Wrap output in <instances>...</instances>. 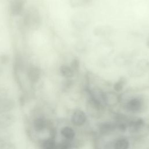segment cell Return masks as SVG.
I'll return each mask as SVG.
<instances>
[{
    "label": "cell",
    "instance_id": "1",
    "mask_svg": "<svg viewBox=\"0 0 149 149\" xmlns=\"http://www.w3.org/2000/svg\"><path fill=\"white\" fill-rule=\"evenodd\" d=\"M23 24L29 29H36L41 24V16L36 8H30L24 13Z\"/></svg>",
    "mask_w": 149,
    "mask_h": 149
},
{
    "label": "cell",
    "instance_id": "2",
    "mask_svg": "<svg viewBox=\"0 0 149 149\" xmlns=\"http://www.w3.org/2000/svg\"><path fill=\"white\" fill-rule=\"evenodd\" d=\"M148 71L149 61L146 58H141L129 68L128 73L132 77H140L147 74Z\"/></svg>",
    "mask_w": 149,
    "mask_h": 149
},
{
    "label": "cell",
    "instance_id": "3",
    "mask_svg": "<svg viewBox=\"0 0 149 149\" xmlns=\"http://www.w3.org/2000/svg\"><path fill=\"white\" fill-rule=\"evenodd\" d=\"M71 22L74 29L81 30L88 26L90 23V18L86 13L78 12L73 16Z\"/></svg>",
    "mask_w": 149,
    "mask_h": 149
},
{
    "label": "cell",
    "instance_id": "4",
    "mask_svg": "<svg viewBox=\"0 0 149 149\" xmlns=\"http://www.w3.org/2000/svg\"><path fill=\"white\" fill-rule=\"evenodd\" d=\"M93 34L95 36L102 38H107L109 37L113 32V28L109 25H98L93 29Z\"/></svg>",
    "mask_w": 149,
    "mask_h": 149
},
{
    "label": "cell",
    "instance_id": "5",
    "mask_svg": "<svg viewBox=\"0 0 149 149\" xmlns=\"http://www.w3.org/2000/svg\"><path fill=\"white\" fill-rule=\"evenodd\" d=\"M41 76V70L37 66L31 65L27 69V76L29 80L32 83H37Z\"/></svg>",
    "mask_w": 149,
    "mask_h": 149
},
{
    "label": "cell",
    "instance_id": "6",
    "mask_svg": "<svg viewBox=\"0 0 149 149\" xmlns=\"http://www.w3.org/2000/svg\"><path fill=\"white\" fill-rule=\"evenodd\" d=\"M16 121V116L12 113L0 114V130L12 126Z\"/></svg>",
    "mask_w": 149,
    "mask_h": 149
},
{
    "label": "cell",
    "instance_id": "7",
    "mask_svg": "<svg viewBox=\"0 0 149 149\" xmlns=\"http://www.w3.org/2000/svg\"><path fill=\"white\" fill-rule=\"evenodd\" d=\"M15 101L8 97L0 98V114L9 113L15 107Z\"/></svg>",
    "mask_w": 149,
    "mask_h": 149
},
{
    "label": "cell",
    "instance_id": "8",
    "mask_svg": "<svg viewBox=\"0 0 149 149\" xmlns=\"http://www.w3.org/2000/svg\"><path fill=\"white\" fill-rule=\"evenodd\" d=\"M24 0H12L10 3V13L15 16L21 15L24 11Z\"/></svg>",
    "mask_w": 149,
    "mask_h": 149
},
{
    "label": "cell",
    "instance_id": "9",
    "mask_svg": "<svg viewBox=\"0 0 149 149\" xmlns=\"http://www.w3.org/2000/svg\"><path fill=\"white\" fill-rule=\"evenodd\" d=\"M86 120L84 112L81 110H76L74 112L72 117V122L75 126H81Z\"/></svg>",
    "mask_w": 149,
    "mask_h": 149
},
{
    "label": "cell",
    "instance_id": "10",
    "mask_svg": "<svg viewBox=\"0 0 149 149\" xmlns=\"http://www.w3.org/2000/svg\"><path fill=\"white\" fill-rule=\"evenodd\" d=\"M142 106V101L140 98L134 97L127 101L126 105L127 109L132 112L139 111Z\"/></svg>",
    "mask_w": 149,
    "mask_h": 149
},
{
    "label": "cell",
    "instance_id": "11",
    "mask_svg": "<svg viewBox=\"0 0 149 149\" xmlns=\"http://www.w3.org/2000/svg\"><path fill=\"white\" fill-rule=\"evenodd\" d=\"M102 99L108 104H113L119 101V95L116 92L109 91L103 93Z\"/></svg>",
    "mask_w": 149,
    "mask_h": 149
},
{
    "label": "cell",
    "instance_id": "12",
    "mask_svg": "<svg viewBox=\"0 0 149 149\" xmlns=\"http://www.w3.org/2000/svg\"><path fill=\"white\" fill-rule=\"evenodd\" d=\"M59 70L61 76L65 79H72L76 74L70 66L66 64L61 65Z\"/></svg>",
    "mask_w": 149,
    "mask_h": 149
},
{
    "label": "cell",
    "instance_id": "13",
    "mask_svg": "<svg viewBox=\"0 0 149 149\" xmlns=\"http://www.w3.org/2000/svg\"><path fill=\"white\" fill-rule=\"evenodd\" d=\"M33 126L35 131L41 132L44 130L47 126L46 120L41 117L36 118L33 121Z\"/></svg>",
    "mask_w": 149,
    "mask_h": 149
},
{
    "label": "cell",
    "instance_id": "14",
    "mask_svg": "<svg viewBox=\"0 0 149 149\" xmlns=\"http://www.w3.org/2000/svg\"><path fill=\"white\" fill-rule=\"evenodd\" d=\"M115 63L119 66L129 65L130 63V58L125 54H118L114 59Z\"/></svg>",
    "mask_w": 149,
    "mask_h": 149
},
{
    "label": "cell",
    "instance_id": "15",
    "mask_svg": "<svg viewBox=\"0 0 149 149\" xmlns=\"http://www.w3.org/2000/svg\"><path fill=\"white\" fill-rule=\"evenodd\" d=\"M127 80L125 76H120L113 84V88L115 92L119 93L121 91L124 86L127 83Z\"/></svg>",
    "mask_w": 149,
    "mask_h": 149
},
{
    "label": "cell",
    "instance_id": "16",
    "mask_svg": "<svg viewBox=\"0 0 149 149\" xmlns=\"http://www.w3.org/2000/svg\"><path fill=\"white\" fill-rule=\"evenodd\" d=\"M61 133L67 140H72L75 136V133L73 129L68 126H65L62 128Z\"/></svg>",
    "mask_w": 149,
    "mask_h": 149
},
{
    "label": "cell",
    "instance_id": "17",
    "mask_svg": "<svg viewBox=\"0 0 149 149\" xmlns=\"http://www.w3.org/2000/svg\"><path fill=\"white\" fill-rule=\"evenodd\" d=\"M56 143L52 139L44 140L41 144V149H56Z\"/></svg>",
    "mask_w": 149,
    "mask_h": 149
},
{
    "label": "cell",
    "instance_id": "18",
    "mask_svg": "<svg viewBox=\"0 0 149 149\" xmlns=\"http://www.w3.org/2000/svg\"><path fill=\"white\" fill-rule=\"evenodd\" d=\"M69 65L75 73H78L80 69V61L77 56H74L71 59Z\"/></svg>",
    "mask_w": 149,
    "mask_h": 149
},
{
    "label": "cell",
    "instance_id": "19",
    "mask_svg": "<svg viewBox=\"0 0 149 149\" xmlns=\"http://www.w3.org/2000/svg\"><path fill=\"white\" fill-rule=\"evenodd\" d=\"M129 146V142L125 139H120L116 141L115 144V149H127Z\"/></svg>",
    "mask_w": 149,
    "mask_h": 149
},
{
    "label": "cell",
    "instance_id": "20",
    "mask_svg": "<svg viewBox=\"0 0 149 149\" xmlns=\"http://www.w3.org/2000/svg\"><path fill=\"white\" fill-rule=\"evenodd\" d=\"M91 0H70V3L72 8H80L88 5Z\"/></svg>",
    "mask_w": 149,
    "mask_h": 149
},
{
    "label": "cell",
    "instance_id": "21",
    "mask_svg": "<svg viewBox=\"0 0 149 149\" xmlns=\"http://www.w3.org/2000/svg\"><path fill=\"white\" fill-rule=\"evenodd\" d=\"M144 122L143 119H138L136 120L132 121L129 124V127L132 130H137L143 126Z\"/></svg>",
    "mask_w": 149,
    "mask_h": 149
},
{
    "label": "cell",
    "instance_id": "22",
    "mask_svg": "<svg viewBox=\"0 0 149 149\" xmlns=\"http://www.w3.org/2000/svg\"><path fill=\"white\" fill-rule=\"evenodd\" d=\"M0 149H16V146L7 140H0Z\"/></svg>",
    "mask_w": 149,
    "mask_h": 149
},
{
    "label": "cell",
    "instance_id": "23",
    "mask_svg": "<svg viewBox=\"0 0 149 149\" xmlns=\"http://www.w3.org/2000/svg\"><path fill=\"white\" fill-rule=\"evenodd\" d=\"M101 131L103 132H108L109 130H111V125L110 124L104 123L101 127Z\"/></svg>",
    "mask_w": 149,
    "mask_h": 149
},
{
    "label": "cell",
    "instance_id": "24",
    "mask_svg": "<svg viewBox=\"0 0 149 149\" xmlns=\"http://www.w3.org/2000/svg\"><path fill=\"white\" fill-rule=\"evenodd\" d=\"M146 46L147 48H149V38L146 40Z\"/></svg>",
    "mask_w": 149,
    "mask_h": 149
}]
</instances>
